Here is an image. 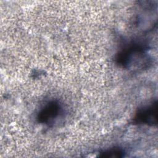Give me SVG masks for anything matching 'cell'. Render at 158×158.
<instances>
[{"instance_id":"cell-1","label":"cell","mask_w":158,"mask_h":158,"mask_svg":"<svg viewBox=\"0 0 158 158\" xmlns=\"http://www.w3.org/2000/svg\"><path fill=\"white\" fill-rule=\"evenodd\" d=\"M59 112V107L54 103H51L46 106L41 111L40 115V120L43 122H48L57 117Z\"/></svg>"}]
</instances>
